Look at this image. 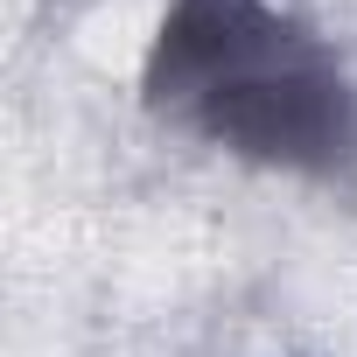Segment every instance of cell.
I'll return each instance as SVG.
<instances>
[{"instance_id": "1", "label": "cell", "mask_w": 357, "mask_h": 357, "mask_svg": "<svg viewBox=\"0 0 357 357\" xmlns=\"http://www.w3.org/2000/svg\"><path fill=\"white\" fill-rule=\"evenodd\" d=\"M140 98L252 168L343 183L357 168V84L336 50L273 0H168Z\"/></svg>"}]
</instances>
